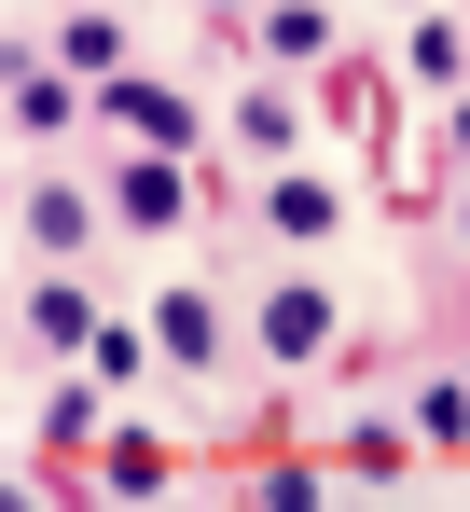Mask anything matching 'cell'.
Instances as JSON below:
<instances>
[{"instance_id": "obj_18", "label": "cell", "mask_w": 470, "mask_h": 512, "mask_svg": "<svg viewBox=\"0 0 470 512\" xmlns=\"http://www.w3.org/2000/svg\"><path fill=\"white\" fill-rule=\"evenodd\" d=\"M429 125H443V153H457V167H470V84L443 97V111H429Z\"/></svg>"}, {"instance_id": "obj_5", "label": "cell", "mask_w": 470, "mask_h": 512, "mask_svg": "<svg viewBox=\"0 0 470 512\" xmlns=\"http://www.w3.org/2000/svg\"><path fill=\"white\" fill-rule=\"evenodd\" d=\"M83 111H97V84H70L42 42H0V153H56Z\"/></svg>"}, {"instance_id": "obj_13", "label": "cell", "mask_w": 470, "mask_h": 512, "mask_svg": "<svg viewBox=\"0 0 470 512\" xmlns=\"http://www.w3.org/2000/svg\"><path fill=\"white\" fill-rule=\"evenodd\" d=\"M401 97H415V111H443V97L470 84V28H457V0H429V14H401Z\"/></svg>"}, {"instance_id": "obj_2", "label": "cell", "mask_w": 470, "mask_h": 512, "mask_svg": "<svg viewBox=\"0 0 470 512\" xmlns=\"http://www.w3.org/2000/svg\"><path fill=\"white\" fill-rule=\"evenodd\" d=\"M305 139H318V84H291V70H249V84L208 111V153H222L235 180H263V167H305Z\"/></svg>"}, {"instance_id": "obj_9", "label": "cell", "mask_w": 470, "mask_h": 512, "mask_svg": "<svg viewBox=\"0 0 470 512\" xmlns=\"http://www.w3.org/2000/svg\"><path fill=\"white\" fill-rule=\"evenodd\" d=\"M249 56L291 84H346V0H249Z\"/></svg>"}, {"instance_id": "obj_16", "label": "cell", "mask_w": 470, "mask_h": 512, "mask_svg": "<svg viewBox=\"0 0 470 512\" xmlns=\"http://www.w3.org/2000/svg\"><path fill=\"white\" fill-rule=\"evenodd\" d=\"M97 429H111V388H97V374H56L42 416H28V443H42V457H83Z\"/></svg>"}, {"instance_id": "obj_21", "label": "cell", "mask_w": 470, "mask_h": 512, "mask_svg": "<svg viewBox=\"0 0 470 512\" xmlns=\"http://www.w3.org/2000/svg\"><path fill=\"white\" fill-rule=\"evenodd\" d=\"M457 374H470V333H457Z\"/></svg>"}, {"instance_id": "obj_3", "label": "cell", "mask_w": 470, "mask_h": 512, "mask_svg": "<svg viewBox=\"0 0 470 512\" xmlns=\"http://www.w3.org/2000/svg\"><path fill=\"white\" fill-rule=\"evenodd\" d=\"M139 333H153V360H180L194 388H235V360H249V319H235L222 277H166L153 305H139Z\"/></svg>"}, {"instance_id": "obj_14", "label": "cell", "mask_w": 470, "mask_h": 512, "mask_svg": "<svg viewBox=\"0 0 470 512\" xmlns=\"http://www.w3.org/2000/svg\"><path fill=\"white\" fill-rule=\"evenodd\" d=\"M401 429H415V457H470V374L457 360H429V374L401 388Z\"/></svg>"}, {"instance_id": "obj_22", "label": "cell", "mask_w": 470, "mask_h": 512, "mask_svg": "<svg viewBox=\"0 0 470 512\" xmlns=\"http://www.w3.org/2000/svg\"><path fill=\"white\" fill-rule=\"evenodd\" d=\"M401 14H429V0H401Z\"/></svg>"}, {"instance_id": "obj_12", "label": "cell", "mask_w": 470, "mask_h": 512, "mask_svg": "<svg viewBox=\"0 0 470 512\" xmlns=\"http://www.w3.org/2000/svg\"><path fill=\"white\" fill-rule=\"evenodd\" d=\"M83 485H97V499H166V485H180V443L139 429V416H111L97 443H83Z\"/></svg>"}, {"instance_id": "obj_15", "label": "cell", "mask_w": 470, "mask_h": 512, "mask_svg": "<svg viewBox=\"0 0 470 512\" xmlns=\"http://www.w3.org/2000/svg\"><path fill=\"white\" fill-rule=\"evenodd\" d=\"M42 56H56L70 84H111V70H125V14H97V0H70V14L42 28Z\"/></svg>"}, {"instance_id": "obj_4", "label": "cell", "mask_w": 470, "mask_h": 512, "mask_svg": "<svg viewBox=\"0 0 470 512\" xmlns=\"http://www.w3.org/2000/svg\"><path fill=\"white\" fill-rule=\"evenodd\" d=\"M97 125H111V153H194V167H222V153H208V97L166 84V70H139V56L97 84Z\"/></svg>"}, {"instance_id": "obj_1", "label": "cell", "mask_w": 470, "mask_h": 512, "mask_svg": "<svg viewBox=\"0 0 470 512\" xmlns=\"http://www.w3.org/2000/svg\"><path fill=\"white\" fill-rule=\"evenodd\" d=\"M235 319H249V360H263V374H332L346 333H360V319H346V291H332L318 263H277Z\"/></svg>"}, {"instance_id": "obj_7", "label": "cell", "mask_w": 470, "mask_h": 512, "mask_svg": "<svg viewBox=\"0 0 470 512\" xmlns=\"http://www.w3.org/2000/svg\"><path fill=\"white\" fill-rule=\"evenodd\" d=\"M14 236H28V263H97V236H111V194H97V180L28 167V180H14Z\"/></svg>"}, {"instance_id": "obj_10", "label": "cell", "mask_w": 470, "mask_h": 512, "mask_svg": "<svg viewBox=\"0 0 470 512\" xmlns=\"http://www.w3.org/2000/svg\"><path fill=\"white\" fill-rule=\"evenodd\" d=\"M318 443H332V485H374V499L429 471V457H415V429H401V402H346V416L318 429Z\"/></svg>"}, {"instance_id": "obj_20", "label": "cell", "mask_w": 470, "mask_h": 512, "mask_svg": "<svg viewBox=\"0 0 470 512\" xmlns=\"http://www.w3.org/2000/svg\"><path fill=\"white\" fill-rule=\"evenodd\" d=\"M194 14H208V28H222V42H249V0H194Z\"/></svg>"}, {"instance_id": "obj_6", "label": "cell", "mask_w": 470, "mask_h": 512, "mask_svg": "<svg viewBox=\"0 0 470 512\" xmlns=\"http://www.w3.org/2000/svg\"><path fill=\"white\" fill-rule=\"evenodd\" d=\"M111 222L125 236H194V208L222 194V167H194V153H111Z\"/></svg>"}, {"instance_id": "obj_19", "label": "cell", "mask_w": 470, "mask_h": 512, "mask_svg": "<svg viewBox=\"0 0 470 512\" xmlns=\"http://www.w3.org/2000/svg\"><path fill=\"white\" fill-rule=\"evenodd\" d=\"M443 263H470V180L443 194Z\"/></svg>"}, {"instance_id": "obj_8", "label": "cell", "mask_w": 470, "mask_h": 512, "mask_svg": "<svg viewBox=\"0 0 470 512\" xmlns=\"http://www.w3.org/2000/svg\"><path fill=\"white\" fill-rule=\"evenodd\" d=\"M346 208H360V194H346L332 167H263V180H249V222H263L291 263H318V250H332V236H346Z\"/></svg>"}, {"instance_id": "obj_17", "label": "cell", "mask_w": 470, "mask_h": 512, "mask_svg": "<svg viewBox=\"0 0 470 512\" xmlns=\"http://www.w3.org/2000/svg\"><path fill=\"white\" fill-rule=\"evenodd\" d=\"M83 374H97V388H111V402H125V388H139V374H153V333H139V305H125V319H97V333H83Z\"/></svg>"}, {"instance_id": "obj_11", "label": "cell", "mask_w": 470, "mask_h": 512, "mask_svg": "<svg viewBox=\"0 0 470 512\" xmlns=\"http://www.w3.org/2000/svg\"><path fill=\"white\" fill-rule=\"evenodd\" d=\"M97 319H111V305H97V277H83V263H42V277L14 291V346H42V360H83Z\"/></svg>"}]
</instances>
